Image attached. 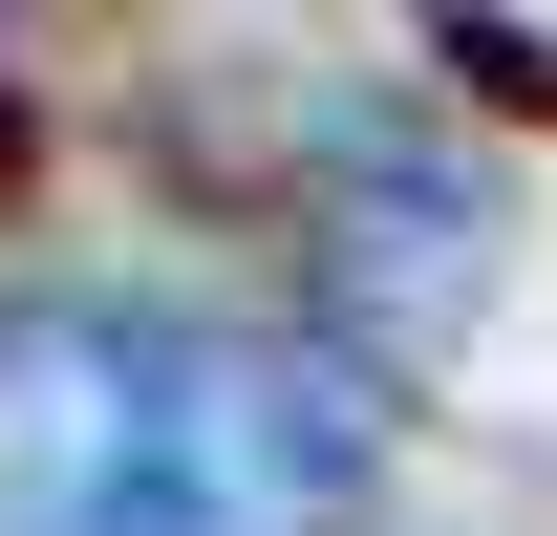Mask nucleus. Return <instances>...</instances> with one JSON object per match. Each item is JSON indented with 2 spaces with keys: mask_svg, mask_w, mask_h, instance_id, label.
I'll return each instance as SVG.
<instances>
[{
  "mask_svg": "<svg viewBox=\"0 0 557 536\" xmlns=\"http://www.w3.org/2000/svg\"><path fill=\"white\" fill-rule=\"evenodd\" d=\"M386 387L322 322L44 279L0 301V536H364Z\"/></svg>",
  "mask_w": 557,
  "mask_h": 536,
  "instance_id": "nucleus-1",
  "label": "nucleus"
},
{
  "mask_svg": "<svg viewBox=\"0 0 557 536\" xmlns=\"http://www.w3.org/2000/svg\"><path fill=\"white\" fill-rule=\"evenodd\" d=\"M322 215H364V236H344V365H364V343H450V322H472V279H493L472 150L344 130V150H322Z\"/></svg>",
  "mask_w": 557,
  "mask_h": 536,
  "instance_id": "nucleus-2",
  "label": "nucleus"
}]
</instances>
